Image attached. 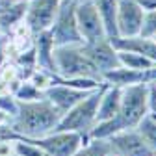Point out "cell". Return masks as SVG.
<instances>
[{
  "instance_id": "3957f363",
  "label": "cell",
  "mask_w": 156,
  "mask_h": 156,
  "mask_svg": "<svg viewBox=\"0 0 156 156\" xmlns=\"http://www.w3.org/2000/svg\"><path fill=\"white\" fill-rule=\"evenodd\" d=\"M56 74L62 78H93L102 82V74L84 54L82 43L54 47Z\"/></svg>"
},
{
  "instance_id": "9a60e30c",
  "label": "cell",
  "mask_w": 156,
  "mask_h": 156,
  "mask_svg": "<svg viewBox=\"0 0 156 156\" xmlns=\"http://www.w3.org/2000/svg\"><path fill=\"white\" fill-rule=\"evenodd\" d=\"M112 45L117 50H130L138 52L152 63H156V37H147V35H132V37H115L112 39Z\"/></svg>"
},
{
  "instance_id": "f546056e",
  "label": "cell",
  "mask_w": 156,
  "mask_h": 156,
  "mask_svg": "<svg viewBox=\"0 0 156 156\" xmlns=\"http://www.w3.org/2000/svg\"><path fill=\"white\" fill-rule=\"evenodd\" d=\"M140 6L145 9V11H151V9H156V0H138Z\"/></svg>"
},
{
  "instance_id": "484cf974",
  "label": "cell",
  "mask_w": 156,
  "mask_h": 156,
  "mask_svg": "<svg viewBox=\"0 0 156 156\" xmlns=\"http://www.w3.org/2000/svg\"><path fill=\"white\" fill-rule=\"evenodd\" d=\"M141 35H147V37H156V9L145 11V21H143Z\"/></svg>"
},
{
  "instance_id": "ffe728a7",
  "label": "cell",
  "mask_w": 156,
  "mask_h": 156,
  "mask_svg": "<svg viewBox=\"0 0 156 156\" xmlns=\"http://www.w3.org/2000/svg\"><path fill=\"white\" fill-rule=\"evenodd\" d=\"M73 156H110L108 149V140H99L91 138L87 143H84Z\"/></svg>"
},
{
  "instance_id": "6da1fadb",
  "label": "cell",
  "mask_w": 156,
  "mask_h": 156,
  "mask_svg": "<svg viewBox=\"0 0 156 156\" xmlns=\"http://www.w3.org/2000/svg\"><path fill=\"white\" fill-rule=\"evenodd\" d=\"M62 119V113L58 112L45 97L39 101H19L17 113L9 117V125L21 136V140H37L56 130Z\"/></svg>"
},
{
  "instance_id": "9c48e42d",
  "label": "cell",
  "mask_w": 156,
  "mask_h": 156,
  "mask_svg": "<svg viewBox=\"0 0 156 156\" xmlns=\"http://www.w3.org/2000/svg\"><path fill=\"white\" fill-rule=\"evenodd\" d=\"M60 4L62 0H28L24 23L32 30V34H39L52 26Z\"/></svg>"
},
{
  "instance_id": "7a4b0ae2",
  "label": "cell",
  "mask_w": 156,
  "mask_h": 156,
  "mask_svg": "<svg viewBox=\"0 0 156 156\" xmlns=\"http://www.w3.org/2000/svg\"><path fill=\"white\" fill-rule=\"evenodd\" d=\"M106 82L99 87L91 91L86 99H82L78 104H74L69 112H65L62 115L60 123H58L56 130H71V132H78L82 136V141L87 143L91 138L89 134L93 130V126L97 125V110H99V102L104 91Z\"/></svg>"
},
{
  "instance_id": "83f0119b",
  "label": "cell",
  "mask_w": 156,
  "mask_h": 156,
  "mask_svg": "<svg viewBox=\"0 0 156 156\" xmlns=\"http://www.w3.org/2000/svg\"><path fill=\"white\" fill-rule=\"evenodd\" d=\"M149 115L156 121V86L149 84Z\"/></svg>"
},
{
  "instance_id": "7c38bea8",
  "label": "cell",
  "mask_w": 156,
  "mask_h": 156,
  "mask_svg": "<svg viewBox=\"0 0 156 156\" xmlns=\"http://www.w3.org/2000/svg\"><path fill=\"white\" fill-rule=\"evenodd\" d=\"M102 82L117 87H126L136 84H154L156 82V65L149 69H126V67H115L112 71L102 73Z\"/></svg>"
},
{
  "instance_id": "d6986e66",
  "label": "cell",
  "mask_w": 156,
  "mask_h": 156,
  "mask_svg": "<svg viewBox=\"0 0 156 156\" xmlns=\"http://www.w3.org/2000/svg\"><path fill=\"white\" fill-rule=\"evenodd\" d=\"M117 60H119L121 67H126V69H149L156 65L149 58L138 52H130V50H117Z\"/></svg>"
},
{
  "instance_id": "30bf717a",
  "label": "cell",
  "mask_w": 156,
  "mask_h": 156,
  "mask_svg": "<svg viewBox=\"0 0 156 156\" xmlns=\"http://www.w3.org/2000/svg\"><path fill=\"white\" fill-rule=\"evenodd\" d=\"M145 21V9L138 0H119L117 6V32L119 37L140 35Z\"/></svg>"
},
{
  "instance_id": "603a6c76",
  "label": "cell",
  "mask_w": 156,
  "mask_h": 156,
  "mask_svg": "<svg viewBox=\"0 0 156 156\" xmlns=\"http://www.w3.org/2000/svg\"><path fill=\"white\" fill-rule=\"evenodd\" d=\"M15 154L17 156H50L47 151H43L39 145L28 140H19L15 141Z\"/></svg>"
},
{
  "instance_id": "52a82bcc",
  "label": "cell",
  "mask_w": 156,
  "mask_h": 156,
  "mask_svg": "<svg viewBox=\"0 0 156 156\" xmlns=\"http://www.w3.org/2000/svg\"><path fill=\"white\" fill-rule=\"evenodd\" d=\"M47 151L50 156H73L78 149L84 145L82 136L71 130H52L50 134L37 140H28Z\"/></svg>"
},
{
  "instance_id": "4dcf8cb0",
  "label": "cell",
  "mask_w": 156,
  "mask_h": 156,
  "mask_svg": "<svg viewBox=\"0 0 156 156\" xmlns=\"http://www.w3.org/2000/svg\"><path fill=\"white\" fill-rule=\"evenodd\" d=\"M8 119H9V115H6L4 112H0V123H6Z\"/></svg>"
},
{
  "instance_id": "d6a6232c",
  "label": "cell",
  "mask_w": 156,
  "mask_h": 156,
  "mask_svg": "<svg viewBox=\"0 0 156 156\" xmlns=\"http://www.w3.org/2000/svg\"><path fill=\"white\" fill-rule=\"evenodd\" d=\"M154 156H156V154H154Z\"/></svg>"
},
{
  "instance_id": "ac0fdd59",
  "label": "cell",
  "mask_w": 156,
  "mask_h": 156,
  "mask_svg": "<svg viewBox=\"0 0 156 156\" xmlns=\"http://www.w3.org/2000/svg\"><path fill=\"white\" fill-rule=\"evenodd\" d=\"M28 0H15V2L0 13V34H11V30L24 21Z\"/></svg>"
},
{
  "instance_id": "5bb4252c",
  "label": "cell",
  "mask_w": 156,
  "mask_h": 156,
  "mask_svg": "<svg viewBox=\"0 0 156 156\" xmlns=\"http://www.w3.org/2000/svg\"><path fill=\"white\" fill-rule=\"evenodd\" d=\"M34 48H35V67L56 74L54 41H52L50 30H43L39 34H34Z\"/></svg>"
},
{
  "instance_id": "7402d4cb",
  "label": "cell",
  "mask_w": 156,
  "mask_h": 156,
  "mask_svg": "<svg viewBox=\"0 0 156 156\" xmlns=\"http://www.w3.org/2000/svg\"><path fill=\"white\" fill-rule=\"evenodd\" d=\"M45 93L41 89H37L30 80H23L21 86H19V89L15 91V99L21 101V102H28V101H39L43 99Z\"/></svg>"
},
{
  "instance_id": "4fadbf2b",
  "label": "cell",
  "mask_w": 156,
  "mask_h": 156,
  "mask_svg": "<svg viewBox=\"0 0 156 156\" xmlns=\"http://www.w3.org/2000/svg\"><path fill=\"white\" fill-rule=\"evenodd\" d=\"M93 91H95V89H93ZM43 93H45V99L63 115V113L69 112L74 104H78L82 99H86V97H87L91 91L76 89V87L63 86V84H52V86L47 87Z\"/></svg>"
},
{
  "instance_id": "836d02e7",
  "label": "cell",
  "mask_w": 156,
  "mask_h": 156,
  "mask_svg": "<svg viewBox=\"0 0 156 156\" xmlns=\"http://www.w3.org/2000/svg\"><path fill=\"white\" fill-rule=\"evenodd\" d=\"M15 156H17V154H15Z\"/></svg>"
},
{
  "instance_id": "8992f818",
  "label": "cell",
  "mask_w": 156,
  "mask_h": 156,
  "mask_svg": "<svg viewBox=\"0 0 156 156\" xmlns=\"http://www.w3.org/2000/svg\"><path fill=\"white\" fill-rule=\"evenodd\" d=\"M74 15H76V24H78V32L82 35V41L87 43V41H97V39L106 37V30L101 21V15L91 0H76Z\"/></svg>"
},
{
  "instance_id": "8fae6325",
  "label": "cell",
  "mask_w": 156,
  "mask_h": 156,
  "mask_svg": "<svg viewBox=\"0 0 156 156\" xmlns=\"http://www.w3.org/2000/svg\"><path fill=\"white\" fill-rule=\"evenodd\" d=\"M82 50L84 54L91 60V63L102 73L112 71L119 67V60H117V48L112 45L108 37L97 39V41H82Z\"/></svg>"
},
{
  "instance_id": "ba28073f",
  "label": "cell",
  "mask_w": 156,
  "mask_h": 156,
  "mask_svg": "<svg viewBox=\"0 0 156 156\" xmlns=\"http://www.w3.org/2000/svg\"><path fill=\"white\" fill-rule=\"evenodd\" d=\"M110 156H154L136 128H126L108 138Z\"/></svg>"
},
{
  "instance_id": "5b68a950",
  "label": "cell",
  "mask_w": 156,
  "mask_h": 156,
  "mask_svg": "<svg viewBox=\"0 0 156 156\" xmlns=\"http://www.w3.org/2000/svg\"><path fill=\"white\" fill-rule=\"evenodd\" d=\"M74 6H76V0H62L54 23L48 28L50 35H52V41H54V47L82 43V35L78 32V24H76Z\"/></svg>"
},
{
  "instance_id": "cb8c5ba5",
  "label": "cell",
  "mask_w": 156,
  "mask_h": 156,
  "mask_svg": "<svg viewBox=\"0 0 156 156\" xmlns=\"http://www.w3.org/2000/svg\"><path fill=\"white\" fill-rule=\"evenodd\" d=\"M52 78H54L52 73H47V71H43V69H37V67H35V69L32 71V74L28 76V80H30L37 89L45 91L47 87L52 86Z\"/></svg>"
},
{
  "instance_id": "44dd1931",
  "label": "cell",
  "mask_w": 156,
  "mask_h": 156,
  "mask_svg": "<svg viewBox=\"0 0 156 156\" xmlns=\"http://www.w3.org/2000/svg\"><path fill=\"white\" fill-rule=\"evenodd\" d=\"M136 130L140 132V136L145 140V143H147V145L151 147V151L156 154V121L152 119L149 113H147L143 119L138 123Z\"/></svg>"
},
{
  "instance_id": "1f68e13d",
  "label": "cell",
  "mask_w": 156,
  "mask_h": 156,
  "mask_svg": "<svg viewBox=\"0 0 156 156\" xmlns=\"http://www.w3.org/2000/svg\"><path fill=\"white\" fill-rule=\"evenodd\" d=\"M154 86H156V82H154Z\"/></svg>"
},
{
  "instance_id": "2e32d148",
  "label": "cell",
  "mask_w": 156,
  "mask_h": 156,
  "mask_svg": "<svg viewBox=\"0 0 156 156\" xmlns=\"http://www.w3.org/2000/svg\"><path fill=\"white\" fill-rule=\"evenodd\" d=\"M119 106H121V87L106 84L99 102V110H97V123L115 117L119 112Z\"/></svg>"
},
{
  "instance_id": "277c9868",
  "label": "cell",
  "mask_w": 156,
  "mask_h": 156,
  "mask_svg": "<svg viewBox=\"0 0 156 156\" xmlns=\"http://www.w3.org/2000/svg\"><path fill=\"white\" fill-rule=\"evenodd\" d=\"M149 113V84H136L121 87V106L115 119L123 130L136 128Z\"/></svg>"
},
{
  "instance_id": "f1b7e54d",
  "label": "cell",
  "mask_w": 156,
  "mask_h": 156,
  "mask_svg": "<svg viewBox=\"0 0 156 156\" xmlns=\"http://www.w3.org/2000/svg\"><path fill=\"white\" fill-rule=\"evenodd\" d=\"M0 156H15V141L0 143Z\"/></svg>"
},
{
  "instance_id": "4316f807",
  "label": "cell",
  "mask_w": 156,
  "mask_h": 156,
  "mask_svg": "<svg viewBox=\"0 0 156 156\" xmlns=\"http://www.w3.org/2000/svg\"><path fill=\"white\" fill-rule=\"evenodd\" d=\"M19 140H21V136L13 130L9 121L0 123V143H4V141H19Z\"/></svg>"
},
{
  "instance_id": "e0dca14e",
  "label": "cell",
  "mask_w": 156,
  "mask_h": 156,
  "mask_svg": "<svg viewBox=\"0 0 156 156\" xmlns=\"http://www.w3.org/2000/svg\"><path fill=\"white\" fill-rule=\"evenodd\" d=\"M91 2L95 4L97 11L101 15V21L106 30V37L110 41L119 37V32H117V6H119V0H91Z\"/></svg>"
},
{
  "instance_id": "d4e9b609",
  "label": "cell",
  "mask_w": 156,
  "mask_h": 156,
  "mask_svg": "<svg viewBox=\"0 0 156 156\" xmlns=\"http://www.w3.org/2000/svg\"><path fill=\"white\" fill-rule=\"evenodd\" d=\"M17 108H19V101L11 93H0V112L13 117L17 113Z\"/></svg>"
}]
</instances>
